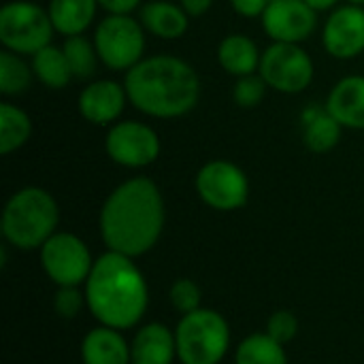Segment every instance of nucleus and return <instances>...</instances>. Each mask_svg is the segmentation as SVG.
<instances>
[{"label":"nucleus","mask_w":364,"mask_h":364,"mask_svg":"<svg viewBox=\"0 0 364 364\" xmlns=\"http://www.w3.org/2000/svg\"><path fill=\"white\" fill-rule=\"evenodd\" d=\"M166 205L158 183L145 175L115 186L98 215L100 237L107 250L139 258L156 247L164 232Z\"/></svg>","instance_id":"f257e3e1"},{"label":"nucleus","mask_w":364,"mask_h":364,"mask_svg":"<svg viewBox=\"0 0 364 364\" xmlns=\"http://www.w3.org/2000/svg\"><path fill=\"white\" fill-rule=\"evenodd\" d=\"M130 107L151 119H179L196 109L203 94L196 68L171 53L145 55L124 73Z\"/></svg>","instance_id":"f03ea898"},{"label":"nucleus","mask_w":364,"mask_h":364,"mask_svg":"<svg viewBox=\"0 0 364 364\" xmlns=\"http://www.w3.org/2000/svg\"><path fill=\"white\" fill-rule=\"evenodd\" d=\"M85 301L102 326L115 331L136 326L147 311L149 290L134 258L111 250L98 256L85 282Z\"/></svg>","instance_id":"7ed1b4c3"},{"label":"nucleus","mask_w":364,"mask_h":364,"mask_svg":"<svg viewBox=\"0 0 364 364\" xmlns=\"http://www.w3.org/2000/svg\"><path fill=\"white\" fill-rule=\"evenodd\" d=\"M60 209L51 192L38 186H26L4 203L0 230L9 245L17 250H41L58 232Z\"/></svg>","instance_id":"20e7f679"},{"label":"nucleus","mask_w":364,"mask_h":364,"mask_svg":"<svg viewBox=\"0 0 364 364\" xmlns=\"http://www.w3.org/2000/svg\"><path fill=\"white\" fill-rule=\"evenodd\" d=\"M175 343L181 364H220L230 348V328L222 314L200 307L181 316Z\"/></svg>","instance_id":"39448f33"},{"label":"nucleus","mask_w":364,"mask_h":364,"mask_svg":"<svg viewBox=\"0 0 364 364\" xmlns=\"http://www.w3.org/2000/svg\"><path fill=\"white\" fill-rule=\"evenodd\" d=\"M100 64L111 73H128L134 68L147 49V32L134 15L105 13L92 34Z\"/></svg>","instance_id":"423d86ee"},{"label":"nucleus","mask_w":364,"mask_h":364,"mask_svg":"<svg viewBox=\"0 0 364 364\" xmlns=\"http://www.w3.org/2000/svg\"><path fill=\"white\" fill-rule=\"evenodd\" d=\"M55 36L47 6L34 0H9L0 9V45L6 51L32 58Z\"/></svg>","instance_id":"0eeeda50"},{"label":"nucleus","mask_w":364,"mask_h":364,"mask_svg":"<svg viewBox=\"0 0 364 364\" xmlns=\"http://www.w3.org/2000/svg\"><path fill=\"white\" fill-rule=\"evenodd\" d=\"M258 73L267 81L269 90L294 96L314 83L316 64L303 45L271 43L262 49Z\"/></svg>","instance_id":"6e6552de"},{"label":"nucleus","mask_w":364,"mask_h":364,"mask_svg":"<svg viewBox=\"0 0 364 364\" xmlns=\"http://www.w3.org/2000/svg\"><path fill=\"white\" fill-rule=\"evenodd\" d=\"M198 198L215 211L228 213L243 209L250 200V179L245 171L230 160H209L194 177Z\"/></svg>","instance_id":"1a4fd4ad"},{"label":"nucleus","mask_w":364,"mask_h":364,"mask_svg":"<svg viewBox=\"0 0 364 364\" xmlns=\"http://www.w3.org/2000/svg\"><path fill=\"white\" fill-rule=\"evenodd\" d=\"M105 151L111 162L124 168H147L162 151L160 136L154 126L141 119H119L107 128Z\"/></svg>","instance_id":"9d476101"},{"label":"nucleus","mask_w":364,"mask_h":364,"mask_svg":"<svg viewBox=\"0 0 364 364\" xmlns=\"http://www.w3.org/2000/svg\"><path fill=\"white\" fill-rule=\"evenodd\" d=\"M41 267L58 286H81L87 282L94 260L83 239L73 232H55L41 247Z\"/></svg>","instance_id":"9b49d317"},{"label":"nucleus","mask_w":364,"mask_h":364,"mask_svg":"<svg viewBox=\"0 0 364 364\" xmlns=\"http://www.w3.org/2000/svg\"><path fill=\"white\" fill-rule=\"evenodd\" d=\"M318 15L305 0H271L260 17V26L271 43L303 45L318 32Z\"/></svg>","instance_id":"f8f14e48"},{"label":"nucleus","mask_w":364,"mask_h":364,"mask_svg":"<svg viewBox=\"0 0 364 364\" xmlns=\"http://www.w3.org/2000/svg\"><path fill=\"white\" fill-rule=\"evenodd\" d=\"M322 47L341 62L364 55V6L343 2L333 9L322 26Z\"/></svg>","instance_id":"ddd939ff"},{"label":"nucleus","mask_w":364,"mask_h":364,"mask_svg":"<svg viewBox=\"0 0 364 364\" xmlns=\"http://www.w3.org/2000/svg\"><path fill=\"white\" fill-rule=\"evenodd\" d=\"M128 105L126 85L115 79H92L77 96V111L92 126H113L122 119Z\"/></svg>","instance_id":"4468645a"},{"label":"nucleus","mask_w":364,"mask_h":364,"mask_svg":"<svg viewBox=\"0 0 364 364\" xmlns=\"http://www.w3.org/2000/svg\"><path fill=\"white\" fill-rule=\"evenodd\" d=\"M328 113L348 130H364V73L341 77L326 96Z\"/></svg>","instance_id":"2eb2a0df"},{"label":"nucleus","mask_w":364,"mask_h":364,"mask_svg":"<svg viewBox=\"0 0 364 364\" xmlns=\"http://www.w3.org/2000/svg\"><path fill=\"white\" fill-rule=\"evenodd\" d=\"M299 122H301L303 145L311 154H328L339 145L343 126L328 113L326 105L311 102L303 107Z\"/></svg>","instance_id":"dca6fc26"},{"label":"nucleus","mask_w":364,"mask_h":364,"mask_svg":"<svg viewBox=\"0 0 364 364\" xmlns=\"http://www.w3.org/2000/svg\"><path fill=\"white\" fill-rule=\"evenodd\" d=\"M139 19L147 34L160 41H177L190 28V15L179 2L171 0H147L139 9Z\"/></svg>","instance_id":"f3484780"},{"label":"nucleus","mask_w":364,"mask_h":364,"mask_svg":"<svg viewBox=\"0 0 364 364\" xmlns=\"http://www.w3.org/2000/svg\"><path fill=\"white\" fill-rule=\"evenodd\" d=\"M177 358L175 331L160 322L145 324L130 343V364H173Z\"/></svg>","instance_id":"a211bd4d"},{"label":"nucleus","mask_w":364,"mask_h":364,"mask_svg":"<svg viewBox=\"0 0 364 364\" xmlns=\"http://www.w3.org/2000/svg\"><path fill=\"white\" fill-rule=\"evenodd\" d=\"M215 58L224 73L239 79V77L258 73L262 49L252 36L241 34V32H230L218 43Z\"/></svg>","instance_id":"6ab92c4d"},{"label":"nucleus","mask_w":364,"mask_h":364,"mask_svg":"<svg viewBox=\"0 0 364 364\" xmlns=\"http://www.w3.org/2000/svg\"><path fill=\"white\" fill-rule=\"evenodd\" d=\"M98 0H49L47 13L51 17L55 34L68 38L85 34L98 17Z\"/></svg>","instance_id":"aec40b11"},{"label":"nucleus","mask_w":364,"mask_h":364,"mask_svg":"<svg viewBox=\"0 0 364 364\" xmlns=\"http://www.w3.org/2000/svg\"><path fill=\"white\" fill-rule=\"evenodd\" d=\"M83 364H130V346L122 337V331L98 326L81 341Z\"/></svg>","instance_id":"412c9836"},{"label":"nucleus","mask_w":364,"mask_h":364,"mask_svg":"<svg viewBox=\"0 0 364 364\" xmlns=\"http://www.w3.org/2000/svg\"><path fill=\"white\" fill-rule=\"evenodd\" d=\"M34 132L32 117L15 102H0V154L11 156L19 151Z\"/></svg>","instance_id":"4be33fe9"},{"label":"nucleus","mask_w":364,"mask_h":364,"mask_svg":"<svg viewBox=\"0 0 364 364\" xmlns=\"http://www.w3.org/2000/svg\"><path fill=\"white\" fill-rule=\"evenodd\" d=\"M34 77L41 85H45L47 90H64L75 77L70 73L68 60L64 55L62 45H47L41 51H36L30 58Z\"/></svg>","instance_id":"5701e85b"},{"label":"nucleus","mask_w":364,"mask_h":364,"mask_svg":"<svg viewBox=\"0 0 364 364\" xmlns=\"http://www.w3.org/2000/svg\"><path fill=\"white\" fill-rule=\"evenodd\" d=\"M34 77L32 64L26 62V55L13 51H0V94L4 98L21 96L30 90Z\"/></svg>","instance_id":"b1692460"},{"label":"nucleus","mask_w":364,"mask_h":364,"mask_svg":"<svg viewBox=\"0 0 364 364\" xmlns=\"http://www.w3.org/2000/svg\"><path fill=\"white\" fill-rule=\"evenodd\" d=\"M237 364H288V354L267 333H254L245 337L235 356Z\"/></svg>","instance_id":"393cba45"},{"label":"nucleus","mask_w":364,"mask_h":364,"mask_svg":"<svg viewBox=\"0 0 364 364\" xmlns=\"http://www.w3.org/2000/svg\"><path fill=\"white\" fill-rule=\"evenodd\" d=\"M62 49L68 60L73 77L79 81H92V77L96 75V70L100 66V58L94 47V41L87 38L85 34L68 36V38H64Z\"/></svg>","instance_id":"a878e982"},{"label":"nucleus","mask_w":364,"mask_h":364,"mask_svg":"<svg viewBox=\"0 0 364 364\" xmlns=\"http://www.w3.org/2000/svg\"><path fill=\"white\" fill-rule=\"evenodd\" d=\"M267 81L260 77V73H254V75H245V77H239L235 79V85H232V100L237 107L241 109H256L264 96H267Z\"/></svg>","instance_id":"bb28decb"},{"label":"nucleus","mask_w":364,"mask_h":364,"mask_svg":"<svg viewBox=\"0 0 364 364\" xmlns=\"http://www.w3.org/2000/svg\"><path fill=\"white\" fill-rule=\"evenodd\" d=\"M168 299H171V305L175 307V311H179L181 316H188V314L200 309L203 292H200L196 282H192V279H177L171 286Z\"/></svg>","instance_id":"cd10ccee"},{"label":"nucleus","mask_w":364,"mask_h":364,"mask_svg":"<svg viewBox=\"0 0 364 364\" xmlns=\"http://www.w3.org/2000/svg\"><path fill=\"white\" fill-rule=\"evenodd\" d=\"M87 305L85 294L79 290V286H58L55 299H53V309L60 318L73 320L81 314V309Z\"/></svg>","instance_id":"c85d7f7f"},{"label":"nucleus","mask_w":364,"mask_h":364,"mask_svg":"<svg viewBox=\"0 0 364 364\" xmlns=\"http://www.w3.org/2000/svg\"><path fill=\"white\" fill-rule=\"evenodd\" d=\"M269 337H273L277 343L286 346L290 343L296 335H299V320L292 311H275L269 320H267V331Z\"/></svg>","instance_id":"c756f323"},{"label":"nucleus","mask_w":364,"mask_h":364,"mask_svg":"<svg viewBox=\"0 0 364 364\" xmlns=\"http://www.w3.org/2000/svg\"><path fill=\"white\" fill-rule=\"evenodd\" d=\"M232 11L245 19H260L271 0H228Z\"/></svg>","instance_id":"7c9ffc66"},{"label":"nucleus","mask_w":364,"mask_h":364,"mask_svg":"<svg viewBox=\"0 0 364 364\" xmlns=\"http://www.w3.org/2000/svg\"><path fill=\"white\" fill-rule=\"evenodd\" d=\"M98 4L111 15H134L143 6V0H98Z\"/></svg>","instance_id":"2f4dec72"},{"label":"nucleus","mask_w":364,"mask_h":364,"mask_svg":"<svg viewBox=\"0 0 364 364\" xmlns=\"http://www.w3.org/2000/svg\"><path fill=\"white\" fill-rule=\"evenodd\" d=\"M215 0H179V4L183 6V11L190 17H203L211 11Z\"/></svg>","instance_id":"473e14b6"},{"label":"nucleus","mask_w":364,"mask_h":364,"mask_svg":"<svg viewBox=\"0 0 364 364\" xmlns=\"http://www.w3.org/2000/svg\"><path fill=\"white\" fill-rule=\"evenodd\" d=\"M305 2L318 13H331L333 9H337L341 4V0H305Z\"/></svg>","instance_id":"72a5a7b5"},{"label":"nucleus","mask_w":364,"mask_h":364,"mask_svg":"<svg viewBox=\"0 0 364 364\" xmlns=\"http://www.w3.org/2000/svg\"><path fill=\"white\" fill-rule=\"evenodd\" d=\"M346 2H352V4H360V6H364V0H346Z\"/></svg>","instance_id":"f704fd0d"},{"label":"nucleus","mask_w":364,"mask_h":364,"mask_svg":"<svg viewBox=\"0 0 364 364\" xmlns=\"http://www.w3.org/2000/svg\"><path fill=\"white\" fill-rule=\"evenodd\" d=\"M363 58H364V55H363ZM363 68H364V60H363Z\"/></svg>","instance_id":"c9c22d12"}]
</instances>
